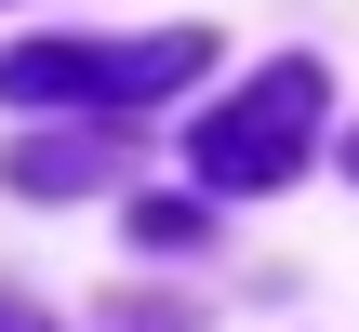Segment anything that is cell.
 Wrapping results in <instances>:
<instances>
[{
    "mask_svg": "<svg viewBox=\"0 0 359 332\" xmlns=\"http://www.w3.org/2000/svg\"><path fill=\"white\" fill-rule=\"evenodd\" d=\"M213 40L200 27H160V40H27L0 53V106H93V120H133L160 106L173 80H200Z\"/></svg>",
    "mask_w": 359,
    "mask_h": 332,
    "instance_id": "6da1fadb",
    "label": "cell"
},
{
    "mask_svg": "<svg viewBox=\"0 0 359 332\" xmlns=\"http://www.w3.org/2000/svg\"><path fill=\"white\" fill-rule=\"evenodd\" d=\"M320 146V67L306 53H280L266 80H240L213 120H200V186H226V200H253V186H293V160Z\"/></svg>",
    "mask_w": 359,
    "mask_h": 332,
    "instance_id": "7a4b0ae2",
    "label": "cell"
},
{
    "mask_svg": "<svg viewBox=\"0 0 359 332\" xmlns=\"http://www.w3.org/2000/svg\"><path fill=\"white\" fill-rule=\"evenodd\" d=\"M13 186L27 200H80V186H107V146H13Z\"/></svg>",
    "mask_w": 359,
    "mask_h": 332,
    "instance_id": "3957f363",
    "label": "cell"
},
{
    "mask_svg": "<svg viewBox=\"0 0 359 332\" xmlns=\"http://www.w3.org/2000/svg\"><path fill=\"white\" fill-rule=\"evenodd\" d=\"M0 332H53V319H40V306H0Z\"/></svg>",
    "mask_w": 359,
    "mask_h": 332,
    "instance_id": "277c9868",
    "label": "cell"
},
{
    "mask_svg": "<svg viewBox=\"0 0 359 332\" xmlns=\"http://www.w3.org/2000/svg\"><path fill=\"white\" fill-rule=\"evenodd\" d=\"M346 173H359V146H346Z\"/></svg>",
    "mask_w": 359,
    "mask_h": 332,
    "instance_id": "5b68a950",
    "label": "cell"
}]
</instances>
